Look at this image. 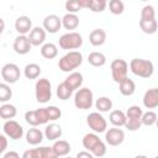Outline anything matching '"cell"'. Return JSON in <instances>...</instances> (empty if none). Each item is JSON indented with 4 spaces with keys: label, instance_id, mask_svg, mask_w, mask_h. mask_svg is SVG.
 <instances>
[{
    "label": "cell",
    "instance_id": "6da1fadb",
    "mask_svg": "<svg viewBox=\"0 0 158 158\" xmlns=\"http://www.w3.org/2000/svg\"><path fill=\"white\" fill-rule=\"evenodd\" d=\"M81 143H83V147H84L88 152H90L94 157L100 158V157H104V156L106 154V151H107L106 144H105V143L99 138V136H98L96 133H94V132L86 133V135L83 137Z\"/></svg>",
    "mask_w": 158,
    "mask_h": 158
},
{
    "label": "cell",
    "instance_id": "7a4b0ae2",
    "mask_svg": "<svg viewBox=\"0 0 158 158\" xmlns=\"http://www.w3.org/2000/svg\"><path fill=\"white\" fill-rule=\"evenodd\" d=\"M83 63V54L79 51H70L65 53L58 62V67L64 73H72Z\"/></svg>",
    "mask_w": 158,
    "mask_h": 158
},
{
    "label": "cell",
    "instance_id": "3957f363",
    "mask_svg": "<svg viewBox=\"0 0 158 158\" xmlns=\"http://www.w3.org/2000/svg\"><path fill=\"white\" fill-rule=\"evenodd\" d=\"M131 72L139 78H151L154 72V65L151 60L143 58H133L128 64Z\"/></svg>",
    "mask_w": 158,
    "mask_h": 158
},
{
    "label": "cell",
    "instance_id": "277c9868",
    "mask_svg": "<svg viewBox=\"0 0 158 158\" xmlns=\"http://www.w3.org/2000/svg\"><path fill=\"white\" fill-rule=\"evenodd\" d=\"M59 47L65 51H75L83 46V37L78 32H67L59 37Z\"/></svg>",
    "mask_w": 158,
    "mask_h": 158
},
{
    "label": "cell",
    "instance_id": "5b68a950",
    "mask_svg": "<svg viewBox=\"0 0 158 158\" xmlns=\"http://www.w3.org/2000/svg\"><path fill=\"white\" fill-rule=\"evenodd\" d=\"M143 110L138 106V105H132L127 109L126 111V122H125V127L128 131H137L138 128H141L142 123H141V117H142Z\"/></svg>",
    "mask_w": 158,
    "mask_h": 158
},
{
    "label": "cell",
    "instance_id": "8992f818",
    "mask_svg": "<svg viewBox=\"0 0 158 158\" xmlns=\"http://www.w3.org/2000/svg\"><path fill=\"white\" fill-rule=\"evenodd\" d=\"M36 100L41 104H46L52 99V84L47 78H41L35 85Z\"/></svg>",
    "mask_w": 158,
    "mask_h": 158
},
{
    "label": "cell",
    "instance_id": "52a82bcc",
    "mask_svg": "<svg viewBox=\"0 0 158 158\" xmlns=\"http://www.w3.org/2000/svg\"><path fill=\"white\" fill-rule=\"evenodd\" d=\"M94 95L89 88H80L74 95V105L79 110H89L93 106Z\"/></svg>",
    "mask_w": 158,
    "mask_h": 158
},
{
    "label": "cell",
    "instance_id": "ba28073f",
    "mask_svg": "<svg viewBox=\"0 0 158 158\" xmlns=\"http://www.w3.org/2000/svg\"><path fill=\"white\" fill-rule=\"evenodd\" d=\"M110 69H111V77L114 79L115 83H120L125 78H127V73H128V64L126 60L123 59H114L110 64Z\"/></svg>",
    "mask_w": 158,
    "mask_h": 158
},
{
    "label": "cell",
    "instance_id": "9c48e42d",
    "mask_svg": "<svg viewBox=\"0 0 158 158\" xmlns=\"http://www.w3.org/2000/svg\"><path fill=\"white\" fill-rule=\"evenodd\" d=\"M86 123L93 130L94 133H102L107 130V122H106L105 117L98 111L90 112L86 116Z\"/></svg>",
    "mask_w": 158,
    "mask_h": 158
},
{
    "label": "cell",
    "instance_id": "30bf717a",
    "mask_svg": "<svg viewBox=\"0 0 158 158\" xmlns=\"http://www.w3.org/2000/svg\"><path fill=\"white\" fill-rule=\"evenodd\" d=\"M0 73H1V78L4 79V81L6 84H15L20 79V77H21L20 68L15 63H6V64H4Z\"/></svg>",
    "mask_w": 158,
    "mask_h": 158
},
{
    "label": "cell",
    "instance_id": "8fae6325",
    "mask_svg": "<svg viewBox=\"0 0 158 158\" xmlns=\"http://www.w3.org/2000/svg\"><path fill=\"white\" fill-rule=\"evenodd\" d=\"M2 130H4L5 136L14 139V141H17V139L22 138V136H23V127L15 120L5 121V123L2 126Z\"/></svg>",
    "mask_w": 158,
    "mask_h": 158
},
{
    "label": "cell",
    "instance_id": "7c38bea8",
    "mask_svg": "<svg viewBox=\"0 0 158 158\" xmlns=\"http://www.w3.org/2000/svg\"><path fill=\"white\" fill-rule=\"evenodd\" d=\"M125 139V132L120 127H112L105 131V142L109 146H120Z\"/></svg>",
    "mask_w": 158,
    "mask_h": 158
},
{
    "label": "cell",
    "instance_id": "4fadbf2b",
    "mask_svg": "<svg viewBox=\"0 0 158 158\" xmlns=\"http://www.w3.org/2000/svg\"><path fill=\"white\" fill-rule=\"evenodd\" d=\"M62 27V19L54 14L48 15L44 17L43 23H42V28L46 31V33H57Z\"/></svg>",
    "mask_w": 158,
    "mask_h": 158
},
{
    "label": "cell",
    "instance_id": "5bb4252c",
    "mask_svg": "<svg viewBox=\"0 0 158 158\" xmlns=\"http://www.w3.org/2000/svg\"><path fill=\"white\" fill-rule=\"evenodd\" d=\"M31 43L28 41V37L27 36H23V35H19L15 41H14V44H12V48L14 51L20 54V56H25L30 51H31Z\"/></svg>",
    "mask_w": 158,
    "mask_h": 158
},
{
    "label": "cell",
    "instance_id": "9a60e30c",
    "mask_svg": "<svg viewBox=\"0 0 158 158\" xmlns=\"http://www.w3.org/2000/svg\"><path fill=\"white\" fill-rule=\"evenodd\" d=\"M27 37H28L31 46L38 47V46H42L46 41V31L42 27L36 26V27H32V30L30 31V35Z\"/></svg>",
    "mask_w": 158,
    "mask_h": 158
},
{
    "label": "cell",
    "instance_id": "2e32d148",
    "mask_svg": "<svg viewBox=\"0 0 158 158\" xmlns=\"http://www.w3.org/2000/svg\"><path fill=\"white\" fill-rule=\"evenodd\" d=\"M15 30L19 32V35L26 36V33H30L32 30V20L28 16H19L15 21Z\"/></svg>",
    "mask_w": 158,
    "mask_h": 158
},
{
    "label": "cell",
    "instance_id": "e0dca14e",
    "mask_svg": "<svg viewBox=\"0 0 158 158\" xmlns=\"http://www.w3.org/2000/svg\"><path fill=\"white\" fill-rule=\"evenodd\" d=\"M142 101L146 109H156L158 106V89L157 88L148 89L144 93Z\"/></svg>",
    "mask_w": 158,
    "mask_h": 158
},
{
    "label": "cell",
    "instance_id": "ac0fdd59",
    "mask_svg": "<svg viewBox=\"0 0 158 158\" xmlns=\"http://www.w3.org/2000/svg\"><path fill=\"white\" fill-rule=\"evenodd\" d=\"M83 81H84V78H83V74H81V73H79V72H72V73L65 78L64 84H65L67 86H69V88L74 91V90L80 89Z\"/></svg>",
    "mask_w": 158,
    "mask_h": 158
},
{
    "label": "cell",
    "instance_id": "d6986e66",
    "mask_svg": "<svg viewBox=\"0 0 158 158\" xmlns=\"http://www.w3.org/2000/svg\"><path fill=\"white\" fill-rule=\"evenodd\" d=\"M62 133H63L62 127L58 123H49V125H47L46 128H44V132H43L44 137L48 141H57V139H59Z\"/></svg>",
    "mask_w": 158,
    "mask_h": 158
},
{
    "label": "cell",
    "instance_id": "ffe728a7",
    "mask_svg": "<svg viewBox=\"0 0 158 158\" xmlns=\"http://www.w3.org/2000/svg\"><path fill=\"white\" fill-rule=\"evenodd\" d=\"M106 41V32L102 28H95L90 32L89 35V42L94 47H100L105 43Z\"/></svg>",
    "mask_w": 158,
    "mask_h": 158
},
{
    "label": "cell",
    "instance_id": "44dd1931",
    "mask_svg": "<svg viewBox=\"0 0 158 158\" xmlns=\"http://www.w3.org/2000/svg\"><path fill=\"white\" fill-rule=\"evenodd\" d=\"M43 132L36 127H32V128H28V131L26 132V142L31 146H37L40 144L42 141H43Z\"/></svg>",
    "mask_w": 158,
    "mask_h": 158
},
{
    "label": "cell",
    "instance_id": "7402d4cb",
    "mask_svg": "<svg viewBox=\"0 0 158 158\" xmlns=\"http://www.w3.org/2000/svg\"><path fill=\"white\" fill-rule=\"evenodd\" d=\"M52 148H53L54 153L58 156V158L59 157H67L72 151V147H70L69 142L64 141V139H57L54 142V144L52 146Z\"/></svg>",
    "mask_w": 158,
    "mask_h": 158
},
{
    "label": "cell",
    "instance_id": "603a6c76",
    "mask_svg": "<svg viewBox=\"0 0 158 158\" xmlns=\"http://www.w3.org/2000/svg\"><path fill=\"white\" fill-rule=\"evenodd\" d=\"M118 90L123 96H131L136 91V84H135V81L132 79H130L127 77L122 81L118 83Z\"/></svg>",
    "mask_w": 158,
    "mask_h": 158
},
{
    "label": "cell",
    "instance_id": "cb8c5ba5",
    "mask_svg": "<svg viewBox=\"0 0 158 158\" xmlns=\"http://www.w3.org/2000/svg\"><path fill=\"white\" fill-rule=\"evenodd\" d=\"M62 26L65 30H69V32H73V30H75L79 26V17L75 14H65L62 17Z\"/></svg>",
    "mask_w": 158,
    "mask_h": 158
},
{
    "label": "cell",
    "instance_id": "d4e9b609",
    "mask_svg": "<svg viewBox=\"0 0 158 158\" xmlns=\"http://www.w3.org/2000/svg\"><path fill=\"white\" fill-rule=\"evenodd\" d=\"M41 56L46 59H53L58 56V47L52 42L43 43L41 46Z\"/></svg>",
    "mask_w": 158,
    "mask_h": 158
},
{
    "label": "cell",
    "instance_id": "484cf974",
    "mask_svg": "<svg viewBox=\"0 0 158 158\" xmlns=\"http://www.w3.org/2000/svg\"><path fill=\"white\" fill-rule=\"evenodd\" d=\"M88 62L90 65L93 67H96V68H100V67H104L106 64V57L104 53L101 52H91L89 53L88 56Z\"/></svg>",
    "mask_w": 158,
    "mask_h": 158
},
{
    "label": "cell",
    "instance_id": "4316f807",
    "mask_svg": "<svg viewBox=\"0 0 158 158\" xmlns=\"http://www.w3.org/2000/svg\"><path fill=\"white\" fill-rule=\"evenodd\" d=\"M109 120L115 127H122L126 122V115L122 110H112L109 115Z\"/></svg>",
    "mask_w": 158,
    "mask_h": 158
},
{
    "label": "cell",
    "instance_id": "83f0119b",
    "mask_svg": "<svg viewBox=\"0 0 158 158\" xmlns=\"http://www.w3.org/2000/svg\"><path fill=\"white\" fill-rule=\"evenodd\" d=\"M17 114V109L12 105V104H2L0 106V118L7 121V120H12Z\"/></svg>",
    "mask_w": 158,
    "mask_h": 158
},
{
    "label": "cell",
    "instance_id": "f1b7e54d",
    "mask_svg": "<svg viewBox=\"0 0 158 158\" xmlns=\"http://www.w3.org/2000/svg\"><path fill=\"white\" fill-rule=\"evenodd\" d=\"M95 107L98 109V112H109L112 109V100L107 96H100L95 101Z\"/></svg>",
    "mask_w": 158,
    "mask_h": 158
},
{
    "label": "cell",
    "instance_id": "f546056e",
    "mask_svg": "<svg viewBox=\"0 0 158 158\" xmlns=\"http://www.w3.org/2000/svg\"><path fill=\"white\" fill-rule=\"evenodd\" d=\"M41 72H42V69H41V67L37 64V63H30V64H27L26 67H25V69H23V74H25V77L27 78V79H37L38 77H40V74H41Z\"/></svg>",
    "mask_w": 158,
    "mask_h": 158
},
{
    "label": "cell",
    "instance_id": "4dcf8cb0",
    "mask_svg": "<svg viewBox=\"0 0 158 158\" xmlns=\"http://www.w3.org/2000/svg\"><path fill=\"white\" fill-rule=\"evenodd\" d=\"M157 27H158V23H157V20H149V21H146V20H139V28L147 33V35H153L157 32Z\"/></svg>",
    "mask_w": 158,
    "mask_h": 158
},
{
    "label": "cell",
    "instance_id": "1f68e13d",
    "mask_svg": "<svg viewBox=\"0 0 158 158\" xmlns=\"http://www.w3.org/2000/svg\"><path fill=\"white\" fill-rule=\"evenodd\" d=\"M72 94H73V90H72L69 86H67V85L64 84V81L60 83V84L57 86V96H58L59 100L65 101V100H68V99L72 96Z\"/></svg>",
    "mask_w": 158,
    "mask_h": 158
},
{
    "label": "cell",
    "instance_id": "d6a6232c",
    "mask_svg": "<svg viewBox=\"0 0 158 158\" xmlns=\"http://www.w3.org/2000/svg\"><path fill=\"white\" fill-rule=\"evenodd\" d=\"M157 118H158L157 114L154 111H152V110H148V111H146V112L142 114L141 123L143 126H148L149 127V126H153L157 122Z\"/></svg>",
    "mask_w": 158,
    "mask_h": 158
},
{
    "label": "cell",
    "instance_id": "836d02e7",
    "mask_svg": "<svg viewBox=\"0 0 158 158\" xmlns=\"http://www.w3.org/2000/svg\"><path fill=\"white\" fill-rule=\"evenodd\" d=\"M12 96V89L6 83H0V102H7Z\"/></svg>",
    "mask_w": 158,
    "mask_h": 158
},
{
    "label": "cell",
    "instance_id": "e575fe53",
    "mask_svg": "<svg viewBox=\"0 0 158 158\" xmlns=\"http://www.w3.org/2000/svg\"><path fill=\"white\" fill-rule=\"evenodd\" d=\"M107 6L106 0H90L88 9L93 12H102Z\"/></svg>",
    "mask_w": 158,
    "mask_h": 158
},
{
    "label": "cell",
    "instance_id": "d590c367",
    "mask_svg": "<svg viewBox=\"0 0 158 158\" xmlns=\"http://www.w3.org/2000/svg\"><path fill=\"white\" fill-rule=\"evenodd\" d=\"M109 10L112 15H121L125 10V4L121 0H110L109 1Z\"/></svg>",
    "mask_w": 158,
    "mask_h": 158
},
{
    "label": "cell",
    "instance_id": "8d00e7d4",
    "mask_svg": "<svg viewBox=\"0 0 158 158\" xmlns=\"http://www.w3.org/2000/svg\"><path fill=\"white\" fill-rule=\"evenodd\" d=\"M25 120L26 122L32 126V127H37L40 126V118H38V114H37V110H30V111H26L25 114Z\"/></svg>",
    "mask_w": 158,
    "mask_h": 158
},
{
    "label": "cell",
    "instance_id": "74e56055",
    "mask_svg": "<svg viewBox=\"0 0 158 158\" xmlns=\"http://www.w3.org/2000/svg\"><path fill=\"white\" fill-rule=\"evenodd\" d=\"M141 20H156V11L152 5H144L141 10Z\"/></svg>",
    "mask_w": 158,
    "mask_h": 158
},
{
    "label": "cell",
    "instance_id": "f35d334b",
    "mask_svg": "<svg viewBox=\"0 0 158 158\" xmlns=\"http://www.w3.org/2000/svg\"><path fill=\"white\" fill-rule=\"evenodd\" d=\"M46 111H47V115H48L49 121H56V120L60 118V116H62V111H60V109L57 107V106H54V105L46 107Z\"/></svg>",
    "mask_w": 158,
    "mask_h": 158
},
{
    "label": "cell",
    "instance_id": "ab89813d",
    "mask_svg": "<svg viewBox=\"0 0 158 158\" xmlns=\"http://www.w3.org/2000/svg\"><path fill=\"white\" fill-rule=\"evenodd\" d=\"M38 156L40 158H58V156L54 153L52 147H38Z\"/></svg>",
    "mask_w": 158,
    "mask_h": 158
},
{
    "label": "cell",
    "instance_id": "60d3db41",
    "mask_svg": "<svg viewBox=\"0 0 158 158\" xmlns=\"http://www.w3.org/2000/svg\"><path fill=\"white\" fill-rule=\"evenodd\" d=\"M80 9H81V7H80L78 0H68V1L65 2V10L68 11V14H75V15H77V12H78Z\"/></svg>",
    "mask_w": 158,
    "mask_h": 158
},
{
    "label": "cell",
    "instance_id": "b9f144b4",
    "mask_svg": "<svg viewBox=\"0 0 158 158\" xmlns=\"http://www.w3.org/2000/svg\"><path fill=\"white\" fill-rule=\"evenodd\" d=\"M37 114H38V118H40V123L41 125H46L49 121L48 115H47V111H46V107L37 109Z\"/></svg>",
    "mask_w": 158,
    "mask_h": 158
},
{
    "label": "cell",
    "instance_id": "7bdbcfd3",
    "mask_svg": "<svg viewBox=\"0 0 158 158\" xmlns=\"http://www.w3.org/2000/svg\"><path fill=\"white\" fill-rule=\"evenodd\" d=\"M21 158H40V156H38V149H37V148L27 149V151L23 152V154H22Z\"/></svg>",
    "mask_w": 158,
    "mask_h": 158
},
{
    "label": "cell",
    "instance_id": "ee69618b",
    "mask_svg": "<svg viewBox=\"0 0 158 158\" xmlns=\"http://www.w3.org/2000/svg\"><path fill=\"white\" fill-rule=\"evenodd\" d=\"M7 137L5 135H0V154H2L7 148Z\"/></svg>",
    "mask_w": 158,
    "mask_h": 158
},
{
    "label": "cell",
    "instance_id": "f6af8a7d",
    "mask_svg": "<svg viewBox=\"0 0 158 158\" xmlns=\"http://www.w3.org/2000/svg\"><path fill=\"white\" fill-rule=\"evenodd\" d=\"M75 158H95V157L90 152H88V151H80V152L77 153Z\"/></svg>",
    "mask_w": 158,
    "mask_h": 158
},
{
    "label": "cell",
    "instance_id": "bcb514c9",
    "mask_svg": "<svg viewBox=\"0 0 158 158\" xmlns=\"http://www.w3.org/2000/svg\"><path fill=\"white\" fill-rule=\"evenodd\" d=\"M2 158H20V154L15 151H7Z\"/></svg>",
    "mask_w": 158,
    "mask_h": 158
},
{
    "label": "cell",
    "instance_id": "7dc6e473",
    "mask_svg": "<svg viewBox=\"0 0 158 158\" xmlns=\"http://www.w3.org/2000/svg\"><path fill=\"white\" fill-rule=\"evenodd\" d=\"M4 30H5V21L2 20V17H0V36L2 35Z\"/></svg>",
    "mask_w": 158,
    "mask_h": 158
},
{
    "label": "cell",
    "instance_id": "c3c4849f",
    "mask_svg": "<svg viewBox=\"0 0 158 158\" xmlns=\"http://www.w3.org/2000/svg\"><path fill=\"white\" fill-rule=\"evenodd\" d=\"M135 158H148L147 156H144V154H137Z\"/></svg>",
    "mask_w": 158,
    "mask_h": 158
},
{
    "label": "cell",
    "instance_id": "681fc988",
    "mask_svg": "<svg viewBox=\"0 0 158 158\" xmlns=\"http://www.w3.org/2000/svg\"><path fill=\"white\" fill-rule=\"evenodd\" d=\"M65 158H70V157H65Z\"/></svg>",
    "mask_w": 158,
    "mask_h": 158
},
{
    "label": "cell",
    "instance_id": "f907efd6",
    "mask_svg": "<svg viewBox=\"0 0 158 158\" xmlns=\"http://www.w3.org/2000/svg\"><path fill=\"white\" fill-rule=\"evenodd\" d=\"M156 158H158V157H156Z\"/></svg>",
    "mask_w": 158,
    "mask_h": 158
}]
</instances>
